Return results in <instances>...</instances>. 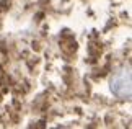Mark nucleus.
<instances>
[{"label":"nucleus","mask_w":132,"mask_h":129,"mask_svg":"<svg viewBox=\"0 0 132 129\" xmlns=\"http://www.w3.org/2000/svg\"><path fill=\"white\" fill-rule=\"evenodd\" d=\"M111 90L119 98L130 96V67L126 65L119 72H116L111 79Z\"/></svg>","instance_id":"nucleus-1"}]
</instances>
